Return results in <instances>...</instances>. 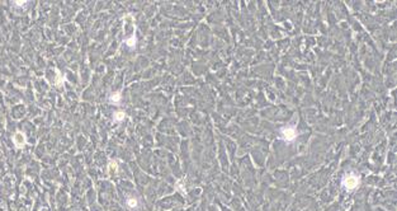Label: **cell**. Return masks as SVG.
Segmentation results:
<instances>
[{
  "label": "cell",
  "mask_w": 397,
  "mask_h": 211,
  "mask_svg": "<svg viewBox=\"0 0 397 211\" xmlns=\"http://www.w3.org/2000/svg\"><path fill=\"white\" fill-rule=\"evenodd\" d=\"M176 188H179L182 193H185V188H184V187L182 186V181H179L178 183H176Z\"/></svg>",
  "instance_id": "obj_9"
},
{
  "label": "cell",
  "mask_w": 397,
  "mask_h": 211,
  "mask_svg": "<svg viewBox=\"0 0 397 211\" xmlns=\"http://www.w3.org/2000/svg\"><path fill=\"white\" fill-rule=\"evenodd\" d=\"M343 185L346 189H354L358 185H359V179L358 177H355L354 174H349L348 177H345L343 181Z\"/></svg>",
  "instance_id": "obj_1"
},
{
  "label": "cell",
  "mask_w": 397,
  "mask_h": 211,
  "mask_svg": "<svg viewBox=\"0 0 397 211\" xmlns=\"http://www.w3.org/2000/svg\"><path fill=\"white\" fill-rule=\"evenodd\" d=\"M127 205L130 207H136L137 206V200L136 199H128L127 200Z\"/></svg>",
  "instance_id": "obj_8"
},
{
  "label": "cell",
  "mask_w": 397,
  "mask_h": 211,
  "mask_svg": "<svg viewBox=\"0 0 397 211\" xmlns=\"http://www.w3.org/2000/svg\"><path fill=\"white\" fill-rule=\"evenodd\" d=\"M126 45H127V46H130V47H133L134 45H136V37H134V34H133L132 37H130L128 40L126 41Z\"/></svg>",
  "instance_id": "obj_7"
},
{
  "label": "cell",
  "mask_w": 397,
  "mask_h": 211,
  "mask_svg": "<svg viewBox=\"0 0 397 211\" xmlns=\"http://www.w3.org/2000/svg\"><path fill=\"white\" fill-rule=\"evenodd\" d=\"M108 171H109L110 173H114V172L118 171V164H117V161H114V160L109 161V164H108Z\"/></svg>",
  "instance_id": "obj_5"
},
{
  "label": "cell",
  "mask_w": 397,
  "mask_h": 211,
  "mask_svg": "<svg viewBox=\"0 0 397 211\" xmlns=\"http://www.w3.org/2000/svg\"><path fill=\"white\" fill-rule=\"evenodd\" d=\"M13 141H14V145H15L17 147H19V149H20V147H23V146L27 144L25 135H24L23 132L18 131V132L14 133V136H13Z\"/></svg>",
  "instance_id": "obj_2"
},
{
  "label": "cell",
  "mask_w": 397,
  "mask_h": 211,
  "mask_svg": "<svg viewBox=\"0 0 397 211\" xmlns=\"http://www.w3.org/2000/svg\"><path fill=\"white\" fill-rule=\"evenodd\" d=\"M15 4H17V5H24L25 2H15Z\"/></svg>",
  "instance_id": "obj_10"
},
{
  "label": "cell",
  "mask_w": 397,
  "mask_h": 211,
  "mask_svg": "<svg viewBox=\"0 0 397 211\" xmlns=\"http://www.w3.org/2000/svg\"><path fill=\"white\" fill-rule=\"evenodd\" d=\"M282 136L284 137L287 141H292L293 139H296L297 133L293 127H284V129H282Z\"/></svg>",
  "instance_id": "obj_3"
},
{
  "label": "cell",
  "mask_w": 397,
  "mask_h": 211,
  "mask_svg": "<svg viewBox=\"0 0 397 211\" xmlns=\"http://www.w3.org/2000/svg\"><path fill=\"white\" fill-rule=\"evenodd\" d=\"M109 101H110L112 103H114V104H118L119 101H120V93H119V92L113 93V94L110 95V98H109Z\"/></svg>",
  "instance_id": "obj_4"
},
{
  "label": "cell",
  "mask_w": 397,
  "mask_h": 211,
  "mask_svg": "<svg viewBox=\"0 0 397 211\" xmlns=\"http://www.w3.org/2000/svg\"><path fill=\"white\" fill-rule=\"evenodd\" d=\"M113 117H114V119H116V121H122V119L126 117V113H124L123 111H119V112H116V113H114V116H113Z\"/></svg>",
  "instance_id": "obj_6"
}]
</instances>
